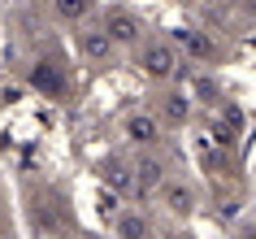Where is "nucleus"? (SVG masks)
<instances>
[{"mask_svg": "<svg viewBox=\"0 0 256 239\" xmlns=\"http://www.w3.org/2000/svg\"><path fill=\"white\" fill-rule=\"evenodd\" d=\"M22 79H26V87L40 100H48V105H66V100H74V66H70V57L61 53V48H35L26 61V70H22Z\"/></svg>", "mask_w": 256, "mask_h": 239, "instance_id": "1", "label": "nucleus"}, {"mask_svg": "<svg viewBox=\"0 0 256 239\" xmlns=\"http://www.w3.org/2000/svg\"><path fill=\"white\" fill-rule=\"evenodd\" d=\"M26 213H30V226L40 230L44 239H66L74 230V209H70V200L56 191L52 183H35L26 187Z\"/></svg>", "mask_w": 256, "mask_h": 239, "instance_id": "2", "label": "nucleus"}, {"mask_svg": "<svg viewBox=\"0 0 256 239\" xmlns=\"http://www.w3.org/2000/svg\"><path fill=\"white\" fill-rule=\"evenodd\" d=\"M126 66L135 70L144 83L152 87H165V83H178V70H182V53L170 35H148L135 53H126Z\"/></svg>", "mask_w": 256, "mask_h": 239, "instance_id": "3", "label": "nucleus"}, {"mask_svg": "<svg viewBox=\"0 0 256 239\" xmlns=\"http://www.w3.org/2000/svg\"><path fill=\"white\" fill-rule=\"evenodd\" d=\"M96 178L108 196H118L122 204H139V174H135V152L126 148H108L96 157Z\"/></svg>", "mask_w": 256, "mask_h": 239, "instance_id": "4", "label": "nucleus"}, {"mask_svg": "<svg viewBox=\"0 0 256 239\" xmlns=\"http://www.w3.org/2000/svg\"><path fill=\"white\" fill-rule=\"evenodd\" d=\"M118 139L126 152H152V148H165L170 131L161 126V118L148 105H130L118 113Z\"/></svg>", "mask_w": 256, "mask_h": 239, "instance_id": "5", "label": "nucleus"}, {"mask_svg": "<svg viewBox=\"0 0 256 239\" xmlns=\"http://www.w3.org/2000/svg\"><path fill=\"white\" fill-rule=\"evenodd\" d=\"M100 27H104V35L113 44H118V53L126 57V53H135L139 44L152 35V27H148V18L139 14V9H130V5H100Z\"/></svg>", "mask_w": 256, "mask_h": 239, "instance_id": "6", "label": "nucleus"}, {"mask_svg": "<svg viewBox=\"0 0 256 239\" xmlns=\"http://www.w3.org/2000/svg\"><path fill=\"white\" fill-rule=\"evenodd\" d=\"M70 40H74V61H82L87 70H108V66H118V61H122L118 44L104 35L100 18L82 22L78 31H70Z\"/></svg>", "mask_w": 256, "mask_h": 239, "instance_id": "7", "label": "nucleus"}, {"mask_svg": "<svg viewBox=\"0 0 256 239\" xmlns=\"http://www.w3.org/2000/svg\"><path fill=\"white\" fill-rule=\"evenodd\" d=\"M148 204H152V209H161L165 217H174V222H191V217L200 213L204 196H200V183H191V178H178V174H170V178H165V187L148 200Z\"/></svg>", "mask_w": 256, "mask_h": 239, "instance_id": "8", "label": "nucleus"}, {"mask_svg": "<svg viewBox=\"0 0 256 239\" xmlns=\"http://www.w3.org/2000/svg\"><path fill=\"white\" fill-rule=\"evenodd\" d=\"M148 109L161 118V126L170 135H178V131H187L191 126V96L178 87V83H165V87H152V96H148Z\"/></svg>", "mask_w": 256, "mask_h": 239, "instance_id": "9", "label": "nucleus"}, {"mask_svg": "<svg viewBox=\"0 0 256 239\" xmlns=\"http://www.w3.org/2000/svg\"><path fill=\"white\" fill-rule=\"evenodd\" d=\"M178 53H182V61H191V66H222L226 61V48H222V40L213 35V27H187L174 35Z\"/></svg>", "mask_w": 256, "mask_h": 239, "instance_id": "10", "label": "nucleus"}, {"mask_svg": "<svg viewBox=\"0 0 256 239\" xmlns=\"http://www.w3.org/2000/svg\"><path fill=\"white\" fill-rule=\"evenodd\" d=\"M135 174H139V204H148V200L165 187V178L174 174V161H170V152H165V148L135 152Z\"/></svg>", "mask_w": 256, "mask_h": 239, "instance_id": "11", "label": "nucleus"}, {"mask_svg": "<svg viewBox=\"0 0 256 239\" xmlns=\"http://www.w3.org/2000/svg\"><path fill=\"white\" fill-rule=\"evenodd\" d=\"M113 239H161L148 204H118L113 209Z\"/></svg>", "mask_w": 256, "mask_h": 239, "instance_id": "12", "label": "nucleus"}, {"mask_svg": "<svg viewBox=\"0 0 256 239\" xmlns=\"http://www.w3.org/2000/svg\"><path fill=\"white\" fill-rule=\"evenodd\" d=\"M44 5H48V18L61 31H78L82 22H92L100 14V0H44Z\"/></svg>", "mask_w": 256, "mask_h": 239, "instance_id": "13", "label": "nucleus"}, {"mask_svg": "<svg viewBox=\"0 0 256 239\" xmlns=\"http://www.w3.org/2000/svg\"><path fill=\"white\" fill-rule=\"evenodd\" d=\"M178 5H187V9H204L208 0H178Z\"/></svg>", "mask_w": 256, "mask_h": 239, "instance_id": "14", "label": "nucleus"}]
</instances>
